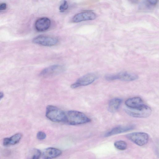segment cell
I'll return each mask as SVG.
<instances>
[{
  "label": "cell",
  "instance_id": "cell-1",
  "mask_svg": "<svg viewBox=\"0 0 159 159\" xmlns=\"http://www.w3.org/2000/svg\"><path fill=\"white\" fill-rule=\"evenodd\" d=\"M91 120L84 113L77 111L71 110L66 113L64 123L73 126L78 125L90 122Z\"/></svg>",
  "mask_w": 159,
  "mask_h": 159
},
{
  "label": "cell",
  "instance_id": "cell-12",
  "mask_svg": "<svg viewBox=\"0 0 159 159\" xmlns=\"http://www.w3.org/2000/svg\"><path fill=\"white\" fill-rule=\"evenodd\" d=\"M135 128L134 125H131L126 126H118L112 129L107 132L104 136L107 137L113 135L126 132L133 129Z\"/></svg>",
  "mask_w": 159,
  "mask_h": 159
},
{
  "label": "cell",
  "instance_id": "cell-16",
  "mask_svg": "<svg viewBox=\"0 0 159 159\" xmlns=\"http://www.w3.org/2000/svg\"><path fill=\"white\" fill-rule=\"evenodd\" d=\"M42 155L40 150L37 148H33L29 152L27 159H40Z\"/></svg>",
  "mask_w": 159,
  "mask_h": 159
},
{
  "label": "cell",
  "instance_id": "cell-10",
  "mask_svg": "<svg viewBox=\"0 0 159 159\" xmlns=\"http://www.w3.org/2000/svg\"><path fill=\"white\" fill-rule=\"evenodd\" d=\"M51 20L48 18H41L36 21L35 27L36 29L39 32H43L48 30L51 26Z\"/></svg>",
  "mask_w": 159,
  "mask_h": 159
},
{
  "label": "cell",
  "instance_id": "cell-7",
  "mask_svg": "<svg viewBox=\"0 0 159 159\" xmlns=\"http://www.w3.org/2000/svg\"><path fill=\"white\" fill-rule=\"evenodd\" d=\"M105 78L108 81L119 80L124 81H132L137 79L138 76L133 73L124 72L116 74L107 75Z\"/></svg>",
  "mask_w": 159,
  "mask_h": 159
},
{
  "label": "cell",
  "instance_id": "cell-3",
  "mask_svg": "<svg viewBox=\"0 0 159 159\" xmlns=\"http://www.w3.org/2000/svg\"><path fill=\"white\" fill-rule=\"evenodd\" d=\"M125 110L129 115L134 117L140 118L149 117L152 111L150 107L144 104L135 108L127 107Z\"/></svg>",
  "mask_w": 159,
  "mask_h": 159
},
{
  "label": "cell",
  "instance_id": "cell-20",
  "mask_svg": "<svg viewBox=\"0 0 159 159\" xmlns=\"http://www.w3.org/2000/svg\"><path fill=\"white\" fill-rule=\"evenodd\" d=\"M7 8V5L6 3H3L0 4V11L6 10Z\"/></svg>",
  "mask_w": 159,
  "mask_h": 159
},
{
  "label": "cell",
  "instance_id": "cell-5",
  "mask_svg": "<svg viewBox=\"0 0 159 159\" xmlns=\"http://www.w3.org/2000/svg\"><path fill=\"white\" fill-rule=\"evenodd\" d=\"M97 78V75L94 73L87 74L79 78L71 86V87L75 89L89 85L95 82Z\"/></svg>",
  "mask_w": 159,
  "mask_h": 159
},
{
  "label": "cell",
  "instance_id": "cell-21",
  "mask_svg": "<svg viewBox=\"0 0 159 159\" xmlns=\"http://www.w3.org/2000/svg\"><path fill=\"white\" fill-rule=\"evenodd\" d=\"M4 97V94L3 92H0V101Z\"/></svg>",
  "mask_w": 159,
  "mask_h": 159
},
{
  "label": "cell",
  "instance_id": "cell-13",
  "mask_svg": "<svg viewBox=\"0 0 159 159\" xmlns=\"http://www.w3.org/2000/svg\"><path fill=\"white\" fill-rule=\"evenodd\" d=\"M125 104L127 107L130 108H135L144 105L142 99L139 97L130 98L125 102Z\"/></svg>",
  "mask_w": 159,
  "mask_h": 159
},
{
  "label": "cell",
  "instance_id": "cell-19",
  "mask_svg": "<svg viewBox=\"0 0 159 159\" xmlns=\"http://www.w3.org/2000/svg\"><path fill=\"white\" fill-rule=\"evenodd\" d=\"M37 137L39 140H42L46 138V135L44 132L42 131H39L37 133Z\"/></svg>",
  "mask_w": 159,
  "mask_h": 159
},
{
  "label": "cell",
  "instance_id": "cell-11",
  "mask_svg": "<svg viewBox=\"0 0 159 159\" xmlns=\"http://www.w3.org/2000/svg\"><path fill=\"white\" fill-rule=\"evenodd\" d=\"M62 151L60 149L52 147L46 149L42 153L43 159H53L60 156Z\"/></svg>",
  "mask_w": 159,
  "mask_h": 159
},
{
  "label": "cell",
  "instance_id": "cell-14",
  "mask_svg": "<svg viewBox=\"0 0 159 159\" xmlns=\"http://www.w3.org/2000/svg\"><path fill=\"white\" fill-rule=\"evenodd\" d=\"M22 137V134L18 133L10 138H5L3 141V145L5 146L15 145L19 142Z\"/></svg>",
  "mask_w": 159,
  "mask_h": 159
},
{
  "label": "cell",
  "instance_id": "cell-17",
  "mask_svg": "<svg viewBox=\"0 0 159 159\" xmlns=\"http://www.w3.org/2000/svg\"><path fill=\"white\" fill-rule=\"evenodd\" d=\"M115 147L117 149L121 150L126 149L127 148V144L125 142L122 140H120L116 142L114 144Z\"/></svg>",
  "mask_w": 159,
  "mask_h": 159
},
{
  "label": "cell",
  "instance_id": "cell-15",
  "mask_svg": "<svg viewBox=\"0 0 159 159\" xmlns=\"http://www.w3.org/2000/svg\"><path fill=\"white\" fill-rule=\"evenodd\" d=\"M122 101V99L119 98H115L111 99L108 104V111L112 113L116 112L120 107Z\"/></svg>",
  "mask_w": 159,
  "mask_h": 159
},
{
  "label": "cell",
  "instance_id": "cell-2",
  "mask_svg": "<svg viewBox=\"0 0 159 159\" xmlns=\"http://www.w3.org/2000/svg\"><path fill=\"white\" fill-rule=\"evenodd\" d=\"M46 116L49 120L55 122H64L66 113L57 107L48 105L46 108Z\"/></svg>",
  "mask_w": 159,
  "mask_h": 159
},
{
  "label": "cell",
  "instance_id": "cell-8",
  "mask_svg": "<svg viewBox=\"0 0 159 159\" xmlns=\"http://www.w3.org/2000/svg\"><path fill=\"white\" fill-rule=\"evenodd\" d=\"M65 68L60 65H54L43 69L41 72L40 75L46 78L59 74L64 72Z\"/></svg>",
  "mask_w": 159,
  "mask_h": 159
},
{
  "label": "cell",
  "instance_id": "cell-18",
  "mask_svg": "<svg viewBox=\"0 0 159 159\" xmlns=\"http://www.w3.org/2000/svg\"><path fill=\"white\" fill-rule=\"evenodd\" d=\"M68 8V4L66 1H64L60 5L59 10L60 12H64L66 11Z\"/></svg>",
  "mask_w": 159,
  "mask_h": 159
},
{
  "label": "cell",
  "instance_id": "cell-4",
  "mask_svg": "<svg viewBox=\"0 0 159 159\" xmlns=\"http://www.w3.org/2000/svg\"><path fill=\"white\" fill-rule=\"evenodd\" d=\"M126 137L132 142L140 146L147 144L149 139L147 134L141 132L130 133L126 135Z\"/></svg>",
  "mask_w": 159,
  "mask_h": 159
},
{
  "label": "cell",
  "instance_id": "cell-9",
  "mask_svg": "<svg viewBox=\"0 0 159 159\" xmlns=\"http://www.w3.org/2000/svg\"><path fill=\"white\" fill-rule=\"evenodd\" d=\"M96 15L91 11H86L76 15L73 18V22L77 23L83 21L91 20L96 18Z\"/></svg>",
  "mask_w": 159,
  "mask_h": 159
},
{
  "label": "cell",
  "instance_id": "cell-6",
  "mask_svg": "<svg viewBox=\"0 0 159 159\" xmlns=\"http://www.w3.org/2000/svg\"><path fill=\"white\" fill-rule=\"evenodd\" d=\"M33 42L36 44L46 46H52L56 45L59 42L55 38L45 35H39L35 38Z\"/></svg>",
  "mask_w": 159,
  "mask_h": 159
}]
</instances>
